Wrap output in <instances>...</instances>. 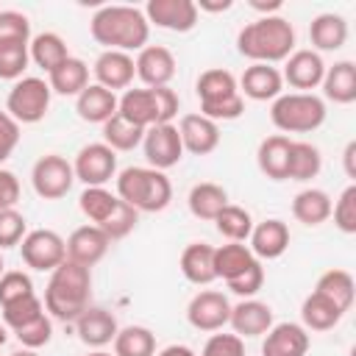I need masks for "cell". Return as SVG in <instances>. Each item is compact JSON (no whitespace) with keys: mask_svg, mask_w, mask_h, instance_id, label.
<instances>
[{"mask_svg":"<svg viewBox=\"0 0 356 356\" xmlns=\"http://www.w3.org/2000/svg\"><path fill=\"white\" fill-rule=\"evenodd\" d=\"M92 300V270L83 264H75L64 259L53 273L44 286V312L53 320L61 323H75Z\"/></svg>","mask_w":356,"mask_h":356,"instance_id":"cell-1","label":"cell"},{"mask_svg":"<svg viewBox=\"0 0 356 356\" xmlns=\"http://www.w3.org/2000/svg\"><path fill=\"white\" fill-rule=\"evenodd\" d=\"M89 33L106 50H142L150 39V22L136 6H103L89 22Z\"/></svg>","mask_w":356,"mask_h":356,"instance_id":"cell-2","label":"cell"},{"mask_svg":"<svg viewBox=\"0 0 356 356\" xmlns=\"http://www.w3.org/2000/svg\"><path fill=\"white\" fill-rule=\"evenodd\" d=\"M236 50L250 58L253 64H275L286 61L295 50V28L281 14L259 17L256 22H248L236 36Z\"/></svg>","mask_w":356,"mask_h":356,"instance_id":"cell-3","label":"cell"},{"mask_svg":"<svg viewBox=\"0 0 356 356\" xmlns=\"http://www.w3.org/2000/svg\"><path fill=\"white\" fill-rule=\"evenodd\" d=\"M117 197L136 211L156 214L172 200V184L161 170L153 167H125L117 172Z\"/></svg>","mask_w":356,"mask_h":356,"instance_id":"cell-4","label":"cell"},{"mask_svg":"<svg viewBox=\"0 0 356 356\" xmlns=\"http://www.w3.org/2000/svg\"><path fill=\"white\" fill-rule=\"evenodd\" d=\"M197 97H200V111L203 117L220 122V120H236L245 114V97L239 95V83L234 78V72L222 70V67H211L203 70L197 83Z\"/></svg>","mask_w":356,"mask_h":356,"instance_id":"cell-5","label":"cell"},{"mask_svg":"<svg viewBox=\"0 0 356 356\" xmlns=\"http://www.w3.org/2000/svg\"><path fill=\"white\" fill-rule=\"evenodd\" d=\"M178 95L170 86H156V89H125L122 97L117 100V114H122L125 120H131L139 128H150V125H164L172 122V117L178 114Z\"/></svg>","mask_w":356,"mask_h":356,"instance_id":"cell-6","label":"cell"},{"mask_svg":"<svg viewBox=\"0 0 356 356\" xmlns=\"http://www.w3.org/2000/svg\"><path fill=\"white\" fill-rule=\"evenodd\" d=\"M273 125L286 134H312L325 122V100L314 92H286L270 106Z\"/></svg>","mask_w":356,"mask_h":356,"instance_id":"cell-7","label":"cell"},{"mask_svg":"<svg viewBox=\"0 0 356 356\" xmlns=\"http://www.w3.org/2000/svg\"><path fill=\"white\" fill-rule=\"evenodd\" d=\"M50 83L44 78L36 75H22L19 81H14V86L8 89L6 97V111L19 122V125H33L39 120H44L47 108H50Z\"/></svg>","mask_w":356,"mask_h":356,"instance_id":"cell-8","label":"cell"},{"mask_svg":"<svg viewBox=\"0 0 356 356\" xmlns=\"http://www.w3.org/2000/svg\"><path fill=\"white\" fill-rule=\"evenodd\" d=\"M19 253L31 270L53 273L67 259V242L61 239V234H56L50 228H36V231H28L22 236Z\"/></svg>","mask_w":356,"mask_h":356,"instance_id":"cell-9","label":"cell"},{"mask_svg":"<svg viewBox=\"0 0 356 356\" xmlns=\"http://www.w3.org/2000/svg\"><path fill=\"white\" fill-rule=\"evenodd\" d=\"M31 184H33V192L44 200H61L72 184H75V172H72V164L58 156V153H44L33 170H31Z\"/></svg>","mask_w":356,"mask_h":356,"instance_id":"cell-10","label":"cell"},{"mask_svg":"<svg viewBox=\"0 0 356 356\" xmlns=\"http://www.w3.org/2000/svg\"><path fill=\"white\" fill-rule=\"evenodd\" d=\"M72 172L83 186H106L117 172V153L103 142H89L78 150Z\"/></svg>","mask_w":356,"mask_h":356,"instance_id":"cell-11","label":"cell"},{"mask_svg":"<svg viewBox=\"0 0 356 356\" xmlns=\"http://www.w3.org/2000/svg\"><path fill=\"white\" fill-rule=\"evenodd\" d=\"M142 150H145V159H147V167L153 170H170L175 167L181 159H184V145H181V134L172 122H164V125H150L145 131V139H142Z\"/></svg>","mask_w":356,"mask_h":356,"instance_id":"cell-12","label":"cell"},{"mask_svg":"<svg viewBox=\"0 0 356 356\" xmlns=\"http://www.w3.org/2000/svg\"><path fill=\"white\" fill-rule=\"evenodd\" d=\"M228 317H231V300L217 289H200L186 306L189 325L206 334L222 331L228 325Z\"/></svg>","mask_w":356,"mask_h":356,"instance_id":"cell-13","label":"cell"},{"mask_svg":"<svg viewBox=\"0 0 356 356\" xmlns=\"http://www.w3.org/2000/svg\"><path fill=\"white\" fill-rule=\"evenodd\" d=\"M145 17L156 28L186 33L197 25V6L195 0H147Z\"/></svg>","mask_w":356,"mask_h":356,"instance_id":"cell-14","label":"cell"},{"mask_svg":"<svg viewBox=\"0 0 356 356\" xmlns=\"http://www.w3.org/2000/svg\"><path fill=\"white\" fill-rule=\"evenodd\" d=\"M323 75H325V61L320 53L303 47V50H292L289 58L284 61V72L281 78L298 89V92H312L323 83Z\"/></svg>","mask_w":356,"mask_h":356,"instance_id":"cell-15","label":"cell"},{"mask_svg":"<svg viewBox=\"0 0 356 356\" xmlns=\"http://www.w3.org/2000/svg\"><path fill=\"white\" fill-rule=\"evenodd\" d=\"M134 67H136V78L147 89L170 86V81L175 75V56L164 44H145L139 50V56L134 58Z\"/></svg>","mask_w":356,"mask_h":356,"instance_id":"cell-16","label":"cell"},{"mask_svg":"<svg viewBox=\"0 0 356 356\" xmlns=\"http://www.w3.org/2000/svg\"><path fill=\"white\" fill-rule=\"evenodd\" d=\"M95 83L108 89V92H117V89H128L134 75H136V67H134V56L131 53H122V50H103L97 58H95Z\"/></svg>","mask_w":356,"mask_h":356,"instance_id":"cell-17","label":"cell"},{"mask_svg":"<svg viewBox=\"0 0 356 356\" xmlns=\"http://www.w3.org/2000/svg\"><path fill=\"white\" fill-rule=\"evenodd\" d=\"M175 128L181 134L184 150L192 153V156H209L220 145V128H217V122L209 120V117H203V114H184Z\"/></svg>","mask_w":356,"mask_h":356,"instance_id":"cell-18","label":"cell"},{"mask_svg":"<svg viewBox=\"0 0 356 356\" xmlns=\"http://www.w3.org/2000/svg\"><path fill=\"white\" fill-rule=\"evenodd\" d=\"M228 325L239 339L245 337H264L273 328V309L256 298H242L236 306H231Z\"/></svg>","mask_w":356,"mask_h":356,"instance_id":"cell-19","label":"cell"},{"mask_svg":"<svg viewBox=\"0 0 356 356\" xmlns=\"http://www.w3.org/2000/svg\"><path fill=\"white\" fill-rule=\"evenodd\" d=\"M64 242H67V259L75 264H83L89 270L108 253V245H111V239L97 225H81Z\"/></svg>","mask_w":356,"mask_h":356,"instance_id":"cell-20","label":"cell"},{"mask_svg":"<svg viewBox=\"0 0 356 356\" xmlns=\"http://www.w3.org/2000/svg\"><path fill=\"white\" fill-rule=\"evenodd\" d=\"M75 331H78V339L95 350H103L106 345L114 342L120 325H117V317L100 306H89L78 320H75Z\"/></svg>","mask_w":356,"mask_h":356,"instance_id":"cell-21","label":"cell"},{"mask_svg":"<svg viewBox=\"0 0 356 356\" xmlns=\"http://www.w3.org/2000/svg\"><path fill=\"white\" fill-rule=\"evenodd\" d=\"M309 342V331L300 323H273L264 334L261 356H306Z\"/></svg>","mask_w":356,"mask_h":356,"instance_id":"cell-22","label":"cell"},{"mask_svg":"<svg viewBox=\"0 0 356 356\" xmlns=\"http://www.w3.org/2000/svg\"><path fill=\"white\" fill-rule=\"evenodd\" d=\"M239 83V95L250 97V100H275L278 95H284V78L273 64H250L245 67Z\"/></svg>","mask_w":356,"mask_h":356,"instance_id":"cell-23","label":"cell"},{"mask_svg":"<svg viewBox=\"0 0 356 356\" xmlns=\"http://www.w3.org/2000/svg\"><path fill=\"white\" fill-rule=\"evenodd\" d=\"M250 253L256 256V259H278V256H284V250L289 248V228H286V222L284 220H275V217H270V220H261L259 225H253V231H250Z\"/></svg>","mask_w":356,"mask_h":356,"instance_id":"cell-24","label":"cell"},{"mask_svg":"<svg viewBox=\"0 0 356 356\" xmlns=\"http://www.w3.org/2000/svg\"><path fill=\"white\" fill-rule=\"evenodd\" d=\"M309 39H312V50L314 53H334L348 42V22L342 14L325 11L317 14L309 25Z\"/></svg>","mask_w":356,"mask_h":356,"instance_id":"cell-25","label":"cell"},{"mask_svg":"<svg viewBox=\"0 0 356 356\" xmlns=\"http://www.w3.org/2000/svg\"><path fill=\"white\" fill-rule=\"evenodd\" d=\"M117 95L97 86V83H89L78 97H75V111L83 122H97L103 125L106 120H111L117 114Z\"/></svg>","mask_w":356,"mask_h":356,"instance_id":"cell-26","label":"cell"},{"mask_svg":"<svg viewBox=\"0 0 356 356\" xmlns=\"http://www.w3.org/2000/svg\"><path fill=\"white\" fill-rule=\"evenodd\" d=\"M184 278L189 284H197V286H206L217 278L214 273V248L209 242H192L184 248L181 253V261H178Z\"/></svg>","mask_w":356,"mask_h":356,"instance_id":"cell-27","label":"cell"},{"mask_svg":"<svg viewBox=\"0 0 356 356\" xmlns=\"http://www.w3.org/2000/svg\"><path fill=\"white\" fill-rule=\"evenodd\" d=\"M289 145L292 139L284 134H273L259 142L256 164L270 181H286V164H289Z\"/></svg>","mask_w":356,"mask_h":356,"instance_id":"cell-28","label":"cell"},{"mask_svg":"<svg viewBox=\"0 0 356 356\" xmlns=\"http://www.w3.org/2000/svg\"><path fill=\"white\" fill-rule=\"evenodd\" d=\"M47 83H50V92H56L61 97H78L89 86V67H86V61L70 56L53 72H47Z\"/></svg>","mask_w":356,"mask_h":356,"instance_id":"cell-29","label":"cell"},{"mask_svg":"<svg viewBox=\"0 0 356 356\" xmlns=\"http://www.w3.org/2000/svg\"><path fill=\"white\" fill-rule=\"evenodd\" d=\"M323 95L339 106H348L356 100V64L353 61H337L334 67H325L323 75Z\"/></svg>","mask_w":356,"mask_h":356,"instance_id":"cell-30","label":"cell"},{"mask_svg":"<svg viewBox=\"0 0 356 356\" xmlns=\"http://www.w3.org/2000/svg\"><path fill=\"white\" fill-rule=\"evenodd\" d=\"M292 217L298 222L309 225V228L323 225L331 217V197H328V192H323L317 186H309V189L298 192L295 200H292Z\"/></svg>","mask_w":356,"mask_h":356,"instance_id":"cell-31","label":"cell"},{"mask_svg":"<svg viewBox=\"0 0 356 356\" xmlns=\"http://www.w3.org/2000/svg\"><path fill=\"white\" fill-rule=\"evenodd\" d=\"M314 292H320L323 298H328L339 312H348L353 306V298H356V284H353V275L348 270H325L317 284H314Z\"/></svg>","mask_w":356,"mask_h":356,"instance_id":"cell-32","label":"cell"},{"mask_svg":"<svg viewBox=\"0 0 356 356\" xmlns=\"http://www.w3.org/2000/svg\"><path fill=\"white\" fill-rule=\"evenodd\" d=\"M186 206L189 211L197 217V220H211L228 206V192L220 186V184H211V181H203V184H195L189 189V197H186Z\"/></svg>","mask_w":356,"mask_h":356,"instance_id":"cell-33","label":"cell"},{"mask_svg":"<svg viewBox=\"0 0 356 356\" xmlns=\"http://www.w3.org/2000/svg\"><path fill=\"white\" fill-rule=\"evenodd\" d=\"M28 56H31V61H33L39 70L53 72L61 61L70 58V50H67V42H64L58 33L44 31V33H36V36L31 39V44H28Z\"/></svg>","mask_w":356,"mask_h":356,"instance_id":"cell-34","label":"cell"},{"mask_svg":"<svg viewBox=\"0 0 356 356\" xmlns=\"http://www.w3.org/2000/svg\"><path fill=\"white\" fill-rule=\"evenodd\" d=\"M345 312H339L328 298H323L320 292L312 289V295H306L303 306H300V320L306 331H331Z\"/></svg>","mask_w":356,"mask_h":356,"instance_id":"cell-35","label":"cell"},{"mask_svg":"<svg viewBox=\"0 0 356 356\" xmlns=\"http://www.w3.org/2000/svg\"><path fill=\"white\" fill-rule=\"evenodd\" d=\"M323 170V156L320 147L312 142H292L289 145V164H286V178L289 181H312Z\"/></svg>","mask_w":356,"mask_h":356,"instance_id":"cell-36","label":"cell"},{"mask_svg":"<svg viewBox=\"0 0 356 356\" xmlns=\"http://www.w3.org/2000/svg\"><path fill=\"white\" fill-rule=\"evenodd\" d=\"M142 139H145V128L134 125L122 114H114L111 120L103 122V145H108L114 153H128V150L139 147Z\"/></svg>","mask_w":356,"mask_h":356,"instance_id":"cell-37","label":"cell"},{"mask_svg":"<svg viewBox=\"0 0 356 356\" xmlns=\"http://www.w3.org/2000/svg\"><path fill=\"white\" fill-rule=\"evenodd\" d=\"M253 261H256V256H253L250 248L242 245V242H228V245H222V248H214V273H217V278H222V281L236 278V275L245 273Z\"/></svg>","mask_w":356,"mask_h":356,"instance_id":"cell-38","label":"cell"},{"mask_svg":"<svg viewBox=\"0 0 356 356\" xmlns=\"http://www.w3.org/2000/svg\"><path fill=\"white\" fill-rule=\"evenodd\" d=\"M114 356H156V337L145 325H125L114 337Z\"/></svg>","mask_w":356,"mask_h":356,"instance_id":"cell-39","label":"cell"},{"mask_svg":"<svg viewBox=\"0 0 356 356\" xmlns=\"http://www.w3.org/2000/svg\"><path fill=\"white\" fill-rule=\"evenodd\" d=\"M117 203H120V197L111 195L106 186H86L78 197V206H81L83 217L92 220L95 225H103L111 217V211L117 209Z\"/></svg>","mask_w":356,"mask_h":356,"instance_id":"cell-40","label":"cell"},{"mask_svg":"<svg viewBox=\"0 0 356 356\" xmlns=\"http://www.w3.org/2000/svg\"><path fill=\"white\" fill-rule=\"evenodd\" d=\"M214 225H217V231H220L228 242H248V236H250V231H253V217H250L248 209L228 203V206L214 217Z\"/></svg>","mask_w":356,"mask_h":356,"instance_id":"cell-41","label":"cell"},{"mask_svg":"<svg viewBox=\"0 0 356 356\" xmlns=\"http://www.w3.org/2000/svg\"><path fill=\"white\" fill-rule=\"evenodd\" d=\"M31 42H0V78L3 81H19L31 56H28Z\"/></svg>","mask_w":356,"mask_h":356,"instance_id":"cell-42","label":"cell"},{"mask_svg":"<svg viewBox=\"0 0 356 356\" xmlns=\"http://www.w3.org/2000/svg\"><path fill=\"white\" fill-rule=\"evenodd\" d=\"M3 309V325L17 331L22 325H28L31 320H36L39 314H44V303L36 298V295H28V298H19L14 303H6L0 306Z\"/></svg>","mask_w":356,"mask_h":356,"instance_id":"cell-43","label":"cell"},{"mask_svg":"<svg viewBox=\"0 0 356 356\" xmlns=\"http://www.w3.org/2000/svg\"><path fill=\"white\" fill-rule=\"evenodd\" d=\"M136 222H139V211L120 200V203H117V209L111 211V217H108L103 225H97V228H100V231L114 242V239H125V236L136 228Z\"/></svg>","mask_w":356,"mask_h":356,"instance_id":"cell-44","label":"cell"},{"mask_svg":"<svg viewBox=\"0 0 356 356\" xmlns=\"http://www.w3.org/2000/svg\"><path fill=\"white\" fill-rule=\"evenodd\" d=\"M331 214H334V225L342 234H356V184H348L342 189L337 203H331Z\"/></svg>","mask_w":356,"mask_h":356,"instance_id":"cell-45","label":"cell"},{"mask_svg":"<svg viewBox=\"0 0 356 356\" xmlns=\"http://www.w3.org/2000/svg\"><path fill=\"white\" fill-rule=\"evenodd\" d=\"M14 334H17V339L22 342V348L39 350V348H44V345L50 342V337H53V320H50V314L44 312V314H39L36 320H31L28 325L17 328Z\"/></svg>","mask_w":356,"mask_h":356,"instance_id":"cell-46","label":"cell"},{"mask_svg":"<svg viewBox=\"0 0 356 356\" xmlns=\"http://www.w3.org/2000/svg\"><path fill=\"white\" fill-rule=\"evenodd\" d=\"M28 295H36L33 292V281H31L28 273H22V270H6L0 275V306L14 303V300L28 298Z\"/></svg>","mask_w":356,"mask_h":356,"instance_id":"cell-47","label":"cell"},{"mask_svg":"<svg viewBox=\"0 0 356 356\" xmlns=\"http://www.w3.org/2000/svg\"><path fill=\"white\" fill-rule=\"evenodd\" d=\"M0 42H31V22L22 11L0 8Z\"/></svg>","mask_w":356,"mask_h":356,"instance_id":"cell-48","label":"cell"},{"mask_svg":"<svg viewBox=\"0 0 356 356\" xmlns=\"http://www.w3.org/2000/svg\"><path fill=\"white\" fill-rule=\"evenodd\" d=\"M28 234V222L17 209H0V250L14 248Z\"/></svg>","mask_w":356,"mask_h":356,"instance_id":"cell-49","label":"cell"},{"mask_svg":"<svg viewBox=\"0 0 356 356\" xmlns=\"http://www.w3.org/2000/svg\"><path fill=\"white\" fill-rule=\"evenodd\" d=\"M228 284V289L234 292V295H239V298H253L261 286H264V267H261V261L256 259L245 273H239L236 278H231V281H225Z\"/></svg>","mask_w":356,"mask_h":356,"instance_id":"cell-50","label":"cell"},{"mask_svg":"<svg viewBox=\"0 0 356 356\" xmlns=\"http://www.w3.org/2000/svg\"><path fill=\"white\" fill-rule=\"evenodd\" d=\"M200 356H245V342L236 334H211Z\"/></svg>","mask_w":356,"mask_h":356,"instance_id":"cell-51","label":"cell"},{"mask_svg":"<svg viewBox=\"0 0 356 356\" xmlns=\"http://www.w3.org/2000/svg\"><path fill=\"white\" fill-rule=\"evenodd\" d=\"M17 145H19V122L8 111H0V167L11 159Z\"/></svg>","mask_w":356,"mask_h":356,"instance_id":"cell-52","label":"cell"},{"mask_svg":"<svg viewBox=\"0 0 356 356\" xmlns=\"http://www.w3.org/2000/svg\"><path fill=\"white\" fill-rule=\"evenodd\" d=\"M19 200V181L11 170L0 167V209H14Z\"/></svg>","mask_w":356,"mask_h":356,"instance_id":"cell-53","label":"cell"},{"mask_svg":"<svg viewBox=\"0 0 356 356\" xmlns=\"http://www.w3.org/2000/svg\"><path fill=\"white\" fill-rule=\"evenodd\" d=\"M342 161H345V172H348V178H356V142H348V145H345Z\"/></svg>","mask_w":356,"mask_h":356,"instance_id":"cell-54","label":"cell"},{"mask_svg":"<svg viewBox=\"0 0 356 356\" xmlns=\"http://www.w3.org/2000/svg\"><path fill=\"white\" fill-rule=\"evenodd\" d=\"M281 0H270V3H261V0H250V8L253 11H261L264 17H273V14H278L281 11Z\"/></svg>","mask_w":356,"mask_h":356,"instance_id":"cell-55","label":"cell"},{"mask_svg":"<svg viewBox=\"0 0 356 356\" xmlns=\"http://www.w3.org/2000/svg\"><path fill=\"white\" fill-rule=\"evenodd\" d=\"M195 6H197V14H200V11H211V14H217V11H228L234 3H231V0H217V3L200 0V3H195Z\"/></svg>","mask_w":356,"mask_h":356,"instance_id":"cell-56","label":"cell"},{"mask_svg":"<svg viewBox=\"0 0 356 356\" xmlns=\"http://www.w3.org/2000/svg\"><path fill=\"white\" fill-rule=\"evenodd\" d=\"M156 356H197L189 345H167V348H161Z\"/></svg>","mask_w":356,"mask_h":356,"instance_id":"cell-57","label":"cell"},{"mask_svg":"<svg viewBox=\"0 0 356 356\" xmlns=\"http://www.w3.org/2000/svg\"><path fill=\"white\" fill-rule=\"evenodd\" d=\"M6 339H8V331H6V325H3V323H0V348H3V345H6Z\"/></svg>","mask_w":356,"mask_h":356,"instance_id":"cell-58","label":"cell"},{"mask_svg":"<svg viewBox=\"0 0 356 356\" xmlns=\"http://www.w3.org/2000/svg\"><path fill=\"white\" fill-rule=\"evenodd\" d=\"M11 356H39L36 350H28V348H22V350H17V353H11Z\"/></svg>","mask_w":356,"mask_h":356,"instance_id":"cell-59","label":"cell"},{"mask_svg":"<svg viewBox=\"0 0 356 356\" xmlns=\"http://www.w3.org/2000/svg\"><path fill=\"white\" fill-rule=\"evenodd\" d=\"M86 356H114V353H108V350H92V353H86Z\"/></svg>","mask_w":356,"mask_h":356,"instance_id":"cell-60","label":"cell"},{"mask_svg":"<svg viewBox=\"0 0 356 356\" xmlns=\"http://www.w3.org/2000/svg\"><path fill=\"white\" fill-rule=\"evenodd\" d=\"M6 273V264H3V253H0V275Z\"/></svg>","mask_w":356,"mask_h":356,"instance_id":"cell-61","label":"cell"}]
</instances>
